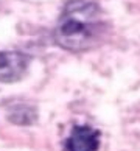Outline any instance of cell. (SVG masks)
<instances>
[{
  "label": "cell",
  "mask_w": 140,
  "mask_h": 151,
  "mask_svg": "<svg viewBox=\"0 0 140 151\" xmlns=\"http://www.w3.org/2000/svg\"><path fill=\"white\" fill-rule=\"evenodd\" d=\"M101 11L92 0H70L56 27V42L70 52L95 47L103 37Z\"/></svg>",
  "instance_id": "obj_1"
},
{
  "label": "cell",
  "mask_w": 140,
  "mask_h": 151,
  "mask_svg": "<svg viewBox=\"0 0 140 151\" xmlns=\"http://www.w3.org/2000/svg\"><path fill=\"white\" fill-rule=\"evenodd\" d=\"M28 56L20 52H0V81L13 83L24 76Z\"/></svg>",
  "instance_id": "obj_2"
},
{
  "label": "cell",
  "mask_w": 140,
  "mask_h": 151,
  "mask_svg": "<svg viewBox=\"0 0 140 151\" xmlns=\"http://www.w3.org/2000/svg\"><path fill=\"white\" fill-rule=\"evenodd\" d=\"M100 132L90 126H75L65 140V151H97Z\"/></svg>",
  "instance_id": "obj_3"
},
{
  "label": "cell",
  "mask_w": 140,
  "mask_h": 151,
  "mask_svg": "<svg viewBox=\"0 0 140 151\" xmlns=\"http://www.w3.org/2000/svg\"><path fill=\"white\" fill-rule=\"evenodd\" d=\"M9 119H11V122L19 123V125H28L33 120V112L27 106H17L16 109H13Z\"/></svg>",
  "instance_id": "obj_4"
}]
</instances>
